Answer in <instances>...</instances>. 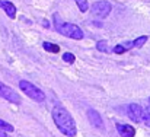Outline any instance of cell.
Returning <instances> with one entry per match:
<instances>
[{"label": "cell", "mask_w": 150, "mask_h": 137, "mask_svg": "<svg viewBox=\"0 0 150 137\" xmlns=\"http://www.w3.org/2000/svg\"><path fill=\"white\" fill-rule=\"evenodd\" d=\"M121 45L124 47L125 51H128V50H131V48L134 47V44H133V41H127V43H124V44H121Z\"/></svg>", "instance_id": "obj_18"}, {"label": "cell", "mask_w": 150, "mask_h": 137, "mask_svg": "<svg viewBox=\"0 0 150 137\" xmlns=\"http://www.w3.org/2000/svg\"><path fill=\"white\" fill-rule=\"evenodd\" d=\"M52 120L57 126V128L67 137H74L77 134V127L76 123L73 120V117L70 115V112L63 108L61 105L54 106L52 109Z\"/></svg>", "instance_id": "obj_1"}, {"label": "cell", "mask_w": 150, "mask_h": 137, "mask_svg": "<svg viewBox=\"0 0 150 137\" xmlns=\"http://www.w3.org/2000/svg\"><path fill=\"white\" fill-rule=\"evenodd\" d=\"M96 48H98L99 51H108V48H106V43H105V41H99V43L96 44Z\"/></svg>", "instance_id": "obj_16"}, {"label": "cell", "mask_w": 150, "mask_h": 137, "mask_svg": "<svg viewBox=\"0 0 150 137\" xmlns=\"http://www.w3.org/2000/svg\"><path fill=\"white\" fill-rule=\"evenodd\" d=\"M0 7L6 12V15L10 18V19H15L16 16V7L12 1H7V0H0Z\"/></svg>", "instance_id": "obj_9"}, {"label": "cell", "mask_w": 150, "mask_h": 137, "mask_svg": "<svg viewBox=\"0 0 150 137\" xmlns=\"http://www.w3.org/2000/svg\"><path fill=\"white\" fill-rule=\"evenodd\" d=\"M114 53H115V54H122V53H125V50H124V47L120 44V45L114 47Z\"/></svg>", "instance_id": "obj_17"}, {"label": "cell", "mask_w": 150, "mask_h": 137, "mask_svg": "<svg viewBox=\"0 0 150 137\" xmlns=\"http://www.w3.org/2000/svg\"><path fill=\"white\" fill-rule=\"evenodd\" d=\"M88 118H89V123H91L95 128H98V130H105V126H103L102 117H100V114L98 112V111H95V109H89V111H88Z\"/></svg>", "instance_id": "obj_7"}, {"label": "cell", "mask_w": 150, "mask_h": 137, "mask_svg": "<svg viewBox=\"0 0 150 137\" xmlns=\"http://www.w3.org/2000/svg\"><path fill=\"white\" fill-rule=\"evenodd\" d=\"M63 60H64L66 63L71 64V63H74L76 57H74V54H71V53H64V54H63Z\"/></svg>", "instance_id": "obj_14"}, {"label": "cell", "mask_w": 150, "mask_h": 137, "mask_svg": "<svg viewBox=\"0 0 150 137\" xmlns=\"http://www.w3.org/2000/svg\"><path fill=\"white\" fill-rule=\"evenodd\" d=\"M19 88L26 96H29L31 99H34L37 102H44L45 101V93L40 88H37L35 85H32L31 82H28V80H21L19 82Z\"/></svg>", "instance_id": "obj_2"}, {"label": "cell", "mask_w": 150, "mask_h": 137, "mask_svg": "<svg viewBox=\"0 0 150 137\" xmlns=\"http://www.w3.org/2000/svg\"><path fill=\"white\" fill-rule=\"evenodd\" d=\"M146 43H147V37H146V35H143V37H139V38H136V40L133 41L134 47H137V48H142V47Z\"/></svg>", "instance_id": "obj_12"}, {"label": "cell", "mask_w": 150, "mask_h": 137, "mask_svg": "<svg viewBox=\"0 0 150 137\" xmlns=\"http://www.w3.org/2000/svg\"><path fill=\"white\" fill-rule=\"evenodd\" d=\"M76 1V4L79 6V9H80V12H88V9H89V3H88V0H74Z\"/></svg>", "instance_id": "obj_11"}, {"label": "cell", "mask_w": 150, "mask_h": 137, "mask_svg": "<svg viewBox=\"0 0 150 137\" xmlns=\"http://www.w3.org/2000/svg\"><path fill=\"white\" fill-rule=\"evenodd\" d=\"M57 31L61 35H64L67 38H71V40H82L85 37L83 31L74 23H66V22L64 23H58L57 25Z\"/></svg>", "instance_id": "obj_3"}, {"label": "cell", "mask_w": 150, "mask_h": 137, "mask_svg": "<svg viewBox=\"0 0 150 137\" xmlns=\"http://www.w3.org/2000/svg\"><path fill=\"white\" fill-rule=\"evenodd\" d=\"M127 114L128 117L136 121V123H140L142 118H143V108L139 105V104H130L128 108H127Z\"/></svg>", "instance_id": "obj_6"}, {"label": "cell", "mask_w": 150, "mask_h": 137, "mask_svg": "<svg viewBox=\"0 0 150 137\" xmlns=\"http://www.w3.org/2000/svg\"><path fill=\"white\" fill-rule=\"evenodd\" d=\"M149 102H150V98H149Z\"/></svg>", "instance_id": "obj_19"}, {"label": "cell", "mask_w": 150, "mask_h": 137, "mask_svg": "<svg viewBox=\"0 0 150 137\" xmlns=\"http://www.w3.org/2000/svg\"><path fill=\"white\" fill-rule=\"evenodd\" d=\"M0 130H3V131H7V133H12L15 128H13V126H12V124H9V123H6V121L0 120Z\"/></svg>", "instance_id": "obj_13"}, {"label": "cell", "mask_w": 150, "mask_h": 137, "mask_svg": "<svg viewBox=\"0 0 150 137\" xmlns=\"http://www.w3.org/2000/svg\"><path fill=\"white\" fill-rule=\"evenodd\" d=\"M143 121H144V124L150 127V108H147L146 111H143V118H142Z\"/></svg>", "instance_id": "obj_15"}, {"label": "cell", "mask_w": 150, "mask_h": 137, "mask_svg": "<svg viewBox=\"0 0 150 137\" xmlns=\"http://www.w3.org/2000/svg\"><path fill=\"white\" fill-rule=\"evenodd\" d=\"M42 47H44V50L48 51V53H58V51H60V47L52 44V43H48V41L42 43Z\"/></svg>", "instance_id": "obj_10"}, {"label": "cell", "mask_w": 150, "mask_h": 137, "mask_svg": "<svg viewBox=\"0 0 150 137\" xmlns=\"http://www.w3.org/2000/svg\"><path fill=\"white\" fill-rule=\"evenodd\" d=\"M0 96L12 104H16V105L21 104V96L18 95V92H15L12 88H9L7 85H4L1 82H0Z\"/></svg>", "instance_id": "obj_5"}, {"label": "cell", "mask_w": 150, "mask_h": 137, "mask_svg": "<svg viewBox=\"0 0 150 137\" xmlns=\"http://www.w3.org/2000/svg\"><path fill=\"white\" fill-rule=\"evenodd\" d=\"M117 130L121 137H134L136 136V128L128 126V124H117Z\"/></svg>", "instance_id": "obj_8"}, {"label": "cell", "mask_w": 150, "mask_h": 137, "mask_svg": "<svg viewBox=\"0 0 150 137\" xmlns=\"http://www.w3.org/2000/svg\"><path fill=\"white\" fill-rule=\"evenodd\" d=\"M111 10H112V4L109 1H106V0L95 1L92 4V9H91L92 15L96 16V18H106L111 13Z\"/></svg>", "instance_id": "obj_4"}]
</instances>
